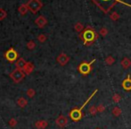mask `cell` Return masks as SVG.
<instances>
[{"instance_id":"cell-29","label":"cell","mask_w":131,"mask_h":129,"mask_svg":"<svg viewBox=\"0 0 131 129\" xmlns=\"http://www.w3.org/2000/svg\"><path fill=\"white\" fill-rule=\"evenodd\" d=\"M95 129H100V128H95Z\"/></svg>"},{"instance_id":"cell-22","label":"cell","mask_w":131,"mask_h":129,"mask_svg":"<svg viewBox=\"0 0 131 129\" xmlns=\"http://www.w3.org/2000/svg\"><path fill=\"white\" fill-rule=\"evenodd\" d=\"M35 47H36V43L33 40H30V41H29L27 43V48L29 49H33Z\"/></svg>"},{"instance_id":"cell-25","label":"cell","mask_w":131,"mask_h":129,"mask_svg":"<svg viewBox=\"0 0 131 129\" xmlns=\"http://www.w3.org/2000/svg\"><path fill=\"white\" fill-rule=\"evenodd\" d=\"M9 125H10V126H12V127H14V126L17 125V120L14 119V118L10 119V121H9Z\"/></svg>"},{"instance_id":"cell-26","label":"cell","mask_w":131,"mask_h":129,"mask_svg":"<svg viewBox=\"0 0 131 129\" xmlns=\"http://www.w3.org/2000/svg\"><path fill=\"white\" fill-rule=\"evenodd\" d=\"M97 110H98V112H100V113H102V112H104L105 110V107L104 106V105L100 104L97 106Z\"/></svg>"},{"instance_id":"cell-10","label":"cell","mask_w":131,"mask_h":129,"mask_svg":"<svg viewBox=\"0 0 131 129\" xmlns=\"http://www.w3.org/2000/svg\"><path fill=\"white\" fill-rule=\"evenodd\" d=\"M121 85H122V88L125 90V91H131V78H130V75H128L127 78L123 80Z\"/></svg>"},{"instance_id":"cell-3","label":"cell","mask_w":131,"mask_h":129,"mask_svg":"<svg viewBox=\"0 0 131 129\" xmlns=\"http://www.w3.org/2000/svg\"><path fill=\"white\" fill-rule=\"evenodd\" d=\"M80 36L83 39V41H84L85 45H91L96 40L97 37H98L96 32H95V31L93 30L92 28H90V27H88Z\"/></svg>"},{"instance_id":"cell-17","label":"cell","mask_w":131,"mask_h":129,"mask_svg":"<svg viewBox=\"0 0 131 129\" xmlns=\"http://www.w3.org/2000/svg\"><path fill=\"white\" fill-rule=\"evenodd\" d=\"M28 10H29V8H28V5H20L19 7V12L20 14H21V15H24V14H27Z\"/></svg>"},{"instance_id":"cell-6","label":"cell","mask_w":131,"mask_h":129,"mask_svg":"<svg viewBox=\"0 0 131 129\" xmlns=\"http://www.w3.org/2000/svg\"><path fill=\"white\" fill-rule=\"evenodd\" d=\"M28 8L31 11L32 13H37L38 10H40L42 7V3L39 1V0H29L27 4Z\"/></svg>"},{"instance_id":"cell-19","label":"cell","mask_w":131,"mask_h":129,"mask_svg":"<svg viewBox=\"0 0 131 129\" xmlns=\"http://www.w3.org/2000/svg\"><path fill=\"white\" fill-rule=\"evenodd\" d=\"M97 112H98V110H97V107H95V106H91V107L89 108V113L91 114L92 116L96 115Z\"/></svg>"},{"instance_id":"cell-11","label":"cell","mask_w":131,"mask_h":129,"mask_svg":"<svg viewBox=\"0 0 131 129\" xmlns=\"http://www.w3.org/2000/svg\"><path fill=\"white\" fill-rule=\"evenodd\" d=\"M35 23H36V24L38 25V27L43 28V27L47 23V21L44 16H38V17L35 20Z\"/></svg>"},{"instance_id":"cell-15","label":"cell","mask_w":131,"mask_h":129,"mask_svg":"<svg viewBox=\"0 0 131 129\" xmlns=\"http://www.w3.org/2000/svg\"><path fill=\"white\" fill-rule=\"evenodd\" d=\"M17 104H18V106H20L21 108H24V107H26L28 105V100L25 98L21 97L17 99Z\"/></svg>"},{"instance_id":"cell-28","label":"cell","mask_w":131,"mask_h":129,"mask_svg":"<svg viewBox=\"0 0 131 129\" xmlns=\"http://www.w3.org/2000/svg\"><path fill=\"white\" fill-rule=\"evenodd\" d=\"M76 30L78 31V32H81V30H82V26L79 24H77L76 25Z\"/></svg>"},{"instance_id":"cell-13","label":"cell","mask_w":131,"mask_h":129,"mask_svg":"<svg viewBox=\"0 0 131 129\" xmlns=\"http://www.w3.org/2000/svg\"><path fill=\"white\" fill-rule=\"evenodd\" d=\"M33 69H34V64L31 63V62H27L25 67L23 68V72L25 73H27V75H30L31 72L33 71Z\"/></svg>"},{"instance_id":"cell-2","label":"cell","mask_w":131,"mask_h":129,"mask_svg":"<svg viewBox=\"0 0 131 129\" xmlns=\"http://www.w3.org/2000/svg\"><path fill=\"white\" fill-rule=\"evenodd\" d=\"M97 91H98V90H95V91H93V93H92V94L90 95L89 97H88V99H86V101H85V103L80 107V108H73V109L71 110V112H70V117H71V118L72 119L73 121L77 122V121H79L81 118H82V117H83V114H82L83 108H84L85 107H86V105L88 104V102H89L90 99H91L92 98H93L95 94H96Z\"/></svg>"},{"instance_id":"cell-20","label":"cell","mask_w":131,"mask_h":129,"mask_svg":"<svg viewBox=\"0 0 131 129\" xmlns=\"http://www.w3.org/2000/svg\"><path fill=\"white\" fill-rule=\"evenodd\" d=\"M121 99V95H119L118 93H115V94H113V96H112V100H113V102H115V103L119 102Z\"/></svg>"},{"instance_id":"cell-14","label":"cell","mask_w":131,"mask_h":129,"mask_svg":"<svg viewBox=\"0 0 131 129\" xmlns=\"http://www.w3.org/2000/svg\"><path fill=\"white\" fill-rule=\"evenodd\" d=\"M26 64H27V62L25 61L23 58H19V59L16 61V67L17 68H20V69H21V70H23V68L25 67V66H26Z\"/></svg>"},{"instance_id":"cell-4","label":"cell","mask_w":131,"mask_h":129,"mask_svg":"<svg viewBox=\"0 0 131 129\" xmlns=\"http://www.w3.org/2000/svg\"><path fill=\"white\" fill-rule=\"evenodd\" d=\"M95 62V59H93L91 62L88 63V62H82L79 66L78 70L79 72L83 75H88L90 73V72L92 71V64Z\"/></svg>"},{"instance_id":"cell-24","label":"cell","mask_w":131,"mask_h":129,"mask_svg":"<svg viewBox=\"0 0 131 129\" xmlns=\"http://www.w3.org/2000/svg\"><path fill=\"white\" fill-rule=\"evenodd\" d=\"M38 41H40V42H45L46 40H47V37L44 34H40V35H38Z\"/></svg>"},{"instance_id":"cell-23","label":"cell","mask_w":131,"mask_h":129,"mask_svg":"<svg viewBox=\"0 0 131 129\" xmlns=\"http://www.w3.org/2000/svg\"><path fill=\"white\" fill-rule=\"evenodd\" d=\"M35 91L33 89H29L27 91V95L29 96V98H32V97H34L35 96Z\"/></svg>"},{"instance_id":"cell-16","label":"cell","mask_w":131,"mask_h":129,"mask_svg":"<svg viewBox=\"0 0 131 129\" xmlns=\"http://www.w3.org/2000/svg\"><path fill=\"white\" fill-rule=\"evenodd\" d=\"M121 66L124 69H127L131 66V61L128 59V58H124L122 60H121Z\"/></svg>"},{"instance_id":"cell-21","label":"cell","mask_w":131,"mask_h":129,"mask_svg":"<svg viewBox=\"0 0 131 129\" xmlns=\"http://www.w3.org/2000/svg\"><path fill=\"white\" fill-rule=\"evenodd\" d=\"M6 15H7L6 12H5L3 8H0V21L5 19V18L6 17Z\"/></svg>"},{"instance_id":"cell-7","label":"cell","mask_w":131,"mask_h":129,"mask_svg":"<svg viewBox=\"0 0 131 129\" xmlns=\"http://www.w3.org/2000/svg\"><path fill=\"white\" fill-rule=\"evenodd\" d=\"M5 56V58H6V59L8 60L9 62L15 61V60L17 59V58H18L17 52H16V51L14 50V49H10L9 50H7Z\"/></svg>"},{"instance_id":"cell-9","label":"cell","mask_w":131,"mask_h":129,"mask_svg":"<svg viewBox=\"0 0 131 129\" xmlns=\"http://www.w3.org/2000/svg\"><path fill=\"white\" fill-rule=\"evenodd\" d=\"M69 60H70V58L66 54H64V53H62V54H60L57 57V62H58L61 66H65V64L69 62Z\"/></svg>"},{"instance_id":"cell-12","label":"cell","mask_w":131,"mask_h":129,"mask_svg":"<svg viewBox=\"0 0 131 129\" xmlns=\"http://www.w3.org/2000/svg\"><path fill=\"white\" fill-rule=\"evenodd\" d=\"M48 126V123L46 120H38L35 123V126L38 129H45Z\"/></svg>"},{"instance_id":"cell-1","label":"cell","mask_w":131,"mask_h":129,"mask_svg":"<svg viewBox=\"0 0 131 129\" xmlns=\"http://www.w3.org/2000/svg\"><path fill=\"white\" fill-rule=\"evenodd\" d=\"M92 2H93L97 7H99V9H101L104 14H107V13L110 12V11L113 8L114 5L118 3H121V4H123V5H128V6L131 7V5L125 3L123 0H92Z\"/></svg>"},{"instance_id":"cell-5","label":"cell","mask_w":131,"mask_h":129,"mask_svg":"<svg viewBox=\"0 0 131 129\" xmlns=\"http://www.w3.org/2000/svg\"><path fill=\"white\" fill-rule=\"evenodd\" d=\"M25 76V73L23 72V70L20 69V68H16L14 69L12 73H10V77L14 82L18 84L20 82Z\"/></svg>"},{"instance_id":"cell-27","label":"cell","mask_w":131,"mask_h":129,"mask_svg":"<svg viewBox=\"0 0 131 129\" xmlns=\"http://www.w3.org/2000/svg\"><path fill=\"white\" fill-rule=\"evenodd\" d=\"M114 62V59L112 58V57H108L106 59V63L107 64H112Z\"/></svg>"},{"instance_id":"cell-18","label":"cell","mask_w":131,"mask_h":129,"mask_svg":"<svg viewBox=\"0 0 131 129\" xmlns=\"http://www.w3.org/2000/svg\"><path fill=\"white\" fill-rule=\"evenodd\" d=\"M112 115L114 116V117H119V116L121 115V109L119 108V107H114L113 108H112Z\"/></svg>"},{"instance_id":"cell-8","label":"cell","mask_w":131,"mask_h":129,"mask_svg":"<svg viewBox=\"0 0 131 129\" xmlns=\"http://www.w3.org/2000/svg\"><path fill=\"white\" fill-rule=\"evenodd\" d=\"M55 123H56V125L59 126V127L62 128V127H64V126H65L66 125L68 124V118L66 117H64V116L60 115L56 118V120H55Z\"/></svg>"}]
</instances>
